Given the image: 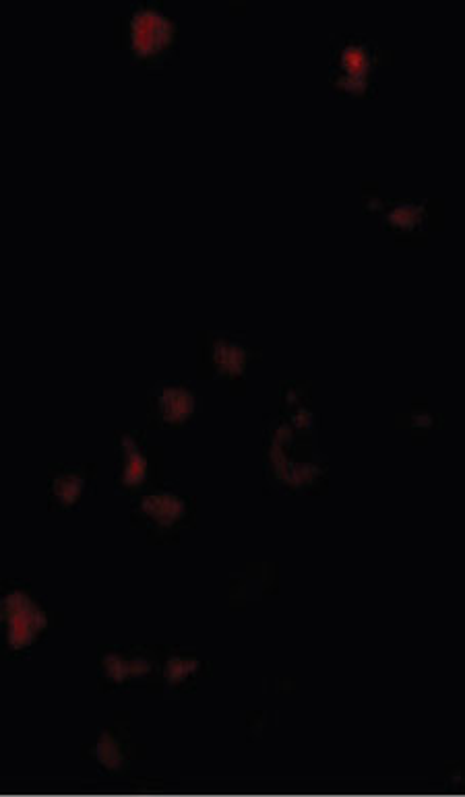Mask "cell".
Returning <instances> with one entry per match:
<instances>
[{"mask_svg":"<svg viewBox=\"0 0 465 797\" xmlns=\"http://www.w3.org/2000/svg\"><path fill=\"white\" fill-rule=\"evenodd\" d=\"M158 405L160 413L166 420L170 422L182 420L189 416L193 409V395L180 387H166L158 397Z\"/></svg>","mask_w":465,"mask_h":797,"instance_id":"3957f363","label":"cell"},{"mask_svg":"<svg viewBox=\"0 0 465 797\" xmlns=\"http://www.w3.org/2000/svg\"><path fill=\"white\" fill-rule=\"evenodd\" d=\"M381 65L379 46L360 34L337 36L329 54V77L335 89L360 95L375 85Z\"/></svg>","mask_w":465,"mask_h":797,"instance_id":"6da1fadb","label":"cell"},{"mask_svg":"<svg viewBox=\"0 0 465 797\" xmlns=\"http://www.w3.org/2000/svg\"><path fill=\"white\" fill-rule=\"evenodd\" d=\"M174 38L172 19L153 5H137L129 19L131 50L139 58L160 56Z\"/></svg>","mask_w":465,"mask_h":797,"instance_id":"7a4b0ae2","label":"cell"},{"mask_svg":"<svg viewBox=\"0 0 465 797\" xmlns=\"http://www.w3.org/2000/svg\"><path fill=\"white\" fill-rule=\"evenodd\" d=\"M422 217H424V211H422V207H416V205H401L389 213V219L395 223L397 228H403L406 223L410 228H414L416 221Z\"/></svg>","mask_w":465,"mask_h":797,"instance_id":"277c9868","label":"cell"}]
</instances>
